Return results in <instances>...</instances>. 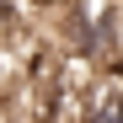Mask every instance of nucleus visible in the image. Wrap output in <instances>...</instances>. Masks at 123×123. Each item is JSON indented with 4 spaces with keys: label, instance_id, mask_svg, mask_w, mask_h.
I'll return each mask as SVG.
<instances>
[{
    "label": "nucleus",
    "instance_id": "obj_1",
    "mask_svg": "<svg viewBox=\"0 0 123 123\" xmlns=\"http://www.w3.org/2000/svg\"><path fill=\"white\" fill-rule=\"evenodd\" d=\"M59 37H64V54L86 70L123 64V0H64Z\"/></svg>",
    "mask_w": 123,
    "mask_h": 123
},
{
    "label": "nucleus",
    "instance_id": "obj_2",
    "mask_svg": "<svg viewBox=\"0 0 123 123\" xmlns=\"http://www.w3.org/2000/svg\"><path fill=\"white\" fill-rule=\"evenodd\" d=\"M80 123H123V64L86 75V86H80Z\"/></svg>",
    "mask_w": 123,
    "mask_h": 123
}]
</instances>
